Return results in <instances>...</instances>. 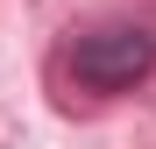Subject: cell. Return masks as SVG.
I'll return each mask as SVG.
<instances>
[{
    "instance_id": "cell-1",
    "label": "cell",
    "mask_w": 156,
    "mask_h": 149,
    "mask_svg": "<svg viewBox=\"0 0 156 149\" xmlns=\"http://www.w3.org/2000/svg\"><path fill=\"white\" fill-rule=\"evenodd\" d=\"M64 71H71V85H85V92H99V99L135 92L149 71H156V36L142 29V21H99V29L71 36Z\"/></svg>"
}]
</instances>
